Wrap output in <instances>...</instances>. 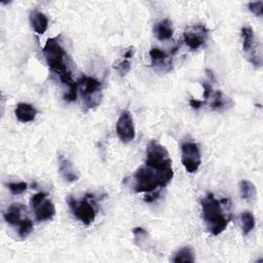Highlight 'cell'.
Wrapping results in <instances>:
<instances>
[{"mask_svg":"<svg viewBox=\"0 0 263 263\" xmlns=\"http://www.w3.org/2000/svg\"><path fill=\"white\" fill-rule=\"evenodd\" d=\"M174 177V172L163 173L148 166L140 167L133 176V189L135 192H152L159 187L167 186Z\"/></svg>","mask_w":263,"mask_h":263,"instance_id":"6da1fadb","label":"cell"},{"mask_svg":"<svg viewBox=\"0 0 263 263\" xmlns=\"http://www.w3.org/2000/svg\"><path fill=\"white\" fill-rule=\"evenodd\" d=\"M202 213L209 233L218 236L225 231L229 219L225 217L221 203L213 194H208L202 200Z\"/></svg>","mask_w":263,"mask_h":263,"instance_id":"7a4b0ae2","label":"cell"},{"mask_svg":"<svg viewBox=\"0 0 263 263\" xmlns=\"http://www.w3.org/2000/svg\"><path fill=\"white\" fill-rule=\"evenodd\" d=\"M43 55L46 60L47 66L51 71L56 72L60 80L64 84H71L73 82L72 74L69 71L65 64L66 51L60 44L57 38H48L43 47Z\"/></svg>","mask_w":263,"mask_h":263,"instance_id":"3957f363","label":"cell"},{"mask_svg":"<svg viewBox=\"0 0 263 263\" xmlns=\"http://www.w3.org/2000/svg\"><path fill=\"white\" fill-rule=\"evenodd\" d=\"M145 165L163 173L174 172L169 151L155 140H152L147 145Z\"/></svg>","mask_w":263,"mask_h":263,"instance_id":"277c9868","label":"cell"},{"mask_svg":"<svg viewBox=\"0 0 263 263\" xmlns=\"http://www.w3.org/2000/svg\"><path fill=\"white\" fill-rule=\"evenodd\" d=\"M78 83V91L80 92L84 106L87 109L98 107L102 102V83L94 77L82 75Z\"/></svg>","mask_w":263,"mask_h":263,"instance_id":"5b68a950","label":"cell"},{"mask_svg":"<svg viewBox=\"0 0 263 263\" xmlns=\"http://www.w3.org/2000/svg\"><path fill=\"white\" fill-rule=\"evenodd\" d=\"M243 49L248 61L255 67L262 66V50L259 41L254 35V31L250 26L242 28Z\"/></svg>","mask_w":263,"mask_h":263,"instance_id":"8992f818","label":"cell"},{"mask_svg":"<svg viewBox=\"0 0 263 263\" xmlns=\"http://www.w3.org/2000/svg\"><path fill=\"white\" fill-rule=\"evenodd\" d=\"M181 162L185 170L190 174L197 173L202 164L199 146L195 142H184L181 145Z\"/></svg>","mask_w":263,"mask_h":263,"instance_id":"52a82bcc","label":"cell"},{"mask_svg":"<svg viewBox=\"0 0 263 263\" xmlns=\"http://www.w3.org/2000/svg\"><path fill=\"white\" fill-rule=\"evenodd\" d=\"M68 205L71 209L73 215L84 225H91L95 221L96 210L86 199L77 201L73 198H69Z\"/></svg>","mask_w":263,"mask_h":263,"instance_id":"ba28073f","label":"cell"},{"mask_svg":"<svg viewBox=\"0 0 263 263\" xmlns=\"http://www.w3.org/2000/svg\"><path fill=\"white\" fill-rule=\"evenodd\" d=\"M209 30L203 24L188 27L184 31V41L191 49H198L204 45L208 39Z\"/></svg>","mask_w":263,"mask_h":263,"instance_id":"9c48e42d","label":"cell"},{"mask_svg":"<svg viewBox=\"0 0 263 263\" xmlns=\"http://www.w3.org/2000/svg\"><path fill=\"white\" fill-rule=\"evenodd\" d=\"M116 133L121 142L129 143L135 139L136 132L132 114L126 110L122 112L116 122Z\"/></svg>","mask_w":263,"mask_h":263,"instance_id":"30bf717a","label":"cell"},{"mask_svg":"<svg viewBox=\"0 0 263 263\" xmlns=\"http://www.w3.org/2000/svg\"><path fill=\"white\" fill-rule=\"evenodd\" d=\"M14 113L17 120L24 122V124H27V122L33 121L35 119L37 114V110L35 109V107L32 106L31 104L20 103L16 105Z\"/></svg>","mask_w":263,"mask_h":263,"instance_id":"8fae6325","label":"cell"},{"mask_svg":"<svg viewBox=\"0 0 263 263\" xmlns=\"http://www.w3.org/2000/svg\"><path fill=\"white\" fill-rule=\"evenodd\" d=\"M30 24L33 30L38 34H44L48 27V20L44 13L34 9L29 14Z\"/></svg>","mask_w":263,"mask_h":263,"instance_id":"7c38bea8","label":"cell"},{"mask_svg":"<svg viewBox=\"0 0 263 263\" xmlns=\"http://www.w3.org/2000/svg\"><path fill=\"white\" fill-rule=\"evenodd\" d=\"M56 214L55 205L50 201H44L37 208H35V217L38 222L51 220Z\"/></svg>","mask_w":263,"mask_h":263,"instance_id":"4fadbf2b","label":"cell"},{"mask_svg":"<svg viewBox=\"0 0 263 263\" xmlns=\"http://www.w3.org/2000/svg\"><path fill=\"white\" fill-rule=\"evenodd\" d=\"M59 171L62 175V177L64 178V180L69 183L77 181L80 177L79 172L75 169V167L71 163L66 159H60Z\"/></svg>","mask_w":263,"mask_h":263,"instance_id":"5bb4252c","label":"cell"},{"mask_svg":"<svg viewBox=\"0 0 263 263\" xmlns=\"http://www.w3.org/2000/svg\"><path fill=\"white\" fill-rule=\"evenodd\" d=\"M154 36L159 40H168L173 36L174 29L169 19H165L162 22L157 23L153 28Z\"/></svg>","mask_w":263,"mask_h":263,"instance_id":"9a60e30c","label":"cell"},{"mask_svg":"<svg viewBox=\"0 0 263 263\" xmlns=\"http://www.w3.org/2000/svg\"><path fill=\"white\" fill-rule=\"evenodd\" d=\"M24 207L19 204H13L11 205L7 210L6 212L3 214L4 220L10 224V225H19L21 220V215H22V210Z\"/></svg>","mask_w":263,"mask_h":263,"instance_id":"2e32d148","label":"cell"},{"mask_svg":"<svg viewBox=\"0 0 263 263\" xmlns=\"http://www.w3.org/2000/svg\"><path fill=\"white\" fill-rule=\"evenodd\" d=\"M172 262L181 263V262H196V254L195 250L192 249L190 246L183 247L179 249L176 253H175L172 258Z\"/></svg>","mask_w":263,"mask_h":263,"instance_id":"e0dca14e","label":"cell"},{"mask_svg":"<svg viewBox=\"0 0 263 263\" xmlns=\"http://www.w3.org/2000/svg\"><path fill=\"white\" fill-rule=\"evenodd\" d=\"M150 57H151V63L153 67H161L165 68L166 66H171V60L168 57L165 51H163L160 48H152L150 50Z\"/></svg>","mask_w":263,"mask_h":263,"instance_id":"ac0fdd59","label":"cell"},{"mask_svg":"<svg viewBox=\"0 0 263 263\" xmlns=\"http://www.w3.org/2000/svg\"><path fill=\"white\" fill-rule=\"evenodd\" d=\"M241 195L242 198L247 201V202H252L256 199V187L255 185L249 181V180H242L241 184Z\"/></svg>","mask_w":263,"mask_h":263,"instance_id":"d6986e66","label":"cell"},{"mask_svg":"<svg viewBox=\"0 0 263 263\" xmlns=\"http://www.w3.org/2000/svg\"><path fill=\"white\" fill-rule=\"evenodd\" d=\"M242 230L244 236H248L255 227V218L251 212H243L242 216Z\"/></svg>","mask_w":263,"mask_h":263,"instance_id":"ffe728a7","label":"cell"},{"mask_svg":"<svg viewBox=\"0 0 263 263\" xmlns=\"http://www.w3.org/2000/svg\"><path fill=\"white\" fill-rule=\"evenodd\" d=\"M231 100L226 98L220 91H217L214 96V101L211 104V109L212 110H222L224 108H227L230 106Z\"/></svg>","mask_w":263,"mask_h":263,"instance_id":"44dd1931","label":"cell"},{"mask_svg":"<svg viewBox=\"0 0 263 263\" xmlns=\"http://www.w3.org/2000/svg\"><path fill=\"white\" fill-rule=\"evenodd\" d=\"M33 231V222L30 219H24L19 224V236L26 239Z\"/></svg>","mask_w":263,"mask_h":263,"instance_id":"7402d4cb","label":"cell"},{"mask_svg":"<svg viewBox=\"0 0 263 263\" xmlns=\"http://www.w3.org/2000/svg\"><path fill=\"white\" fill-rule=\"evenodd\" d=\"M133 235L135 237V243L139 247H141L143 243L148 239V233L142 227H136L133 230Z\"/></svg>","mask_w":263,"mask_h":263,"instance_id":"603a6c76","label":"cell"},{"mask_svg":"<svg viewBox=\"0 0 263 263\" xmlns=\"http://www.w3.org/2000/svg\"><path fill=\"white\" fill-rule=\"evenodd\" d=\"M69 90L68 93L64 96V99L69 102H73L77 98V92H78V83L77 81H73L71 84L68 85Z\"/></svg>","mask_w":263,"mask_h":263,"instance_id":"cb8c5ba5","label":"cell"},{"mask_svg":"<svg viewBox=\"0 0 263 263\" xmlns=\"http://www.w3.org/2000/svg\"><path fill=\"white\" fill-rule=\"evenodd\" d=\"M27 183L25 182H20V183H9L8 184V189L14 196H19L24 194L27 189Z\"/></svg>","mask_w":263,"mask_h":263,"instance_id":"d4e9b609","label":"cell"},{"mask_svg":"<svg viewBox=\"0 0 263 263\" xmlns=\"http://www.w3.org/2000/svg\"><path fill=\"white\" fill-rule=\"evenodd\" d=\"M114 68L117 69V71L119 72V74L121 76H125L130 71V69H131V62H130V60L124 58V60H122L121 62H119L118 64H116L114 66Z\"/></svg>","mask_w":263,"mask_h":263,"instance_id":"484cf974","label":"cell"},{"mask_svg":"<svg viewBox=\"0 0 263 263\" xmlns=\"http://www.w3.org/2000/svg\"><path fill=\"white\" fill-rule=\"evenodd\" d=\"M248 7L251 12H253L257 16H262L263 14V2L257 1V2H250L248 4Z\"/></svg>","mask_w":263,"mask_h":263,"instance_id":"4316f807","label":"cell"},{"mask_svg":"<svg viewBox=\"0 0 263 263\" xmlns=\"http://www.w3.org/2000/svg\"><path fill=\"white\" fill-rule=\"evenodd\" d=\"M45 198H46V194H44V192H38V194L34 195L32 198H31V206L32 208H37L41 203H43L45 201Z\"/></svg>","mask_w":263,"mask_h":263,"instance_id":"83f0119b","label":"cell"},{"mask_svg":"<svg viewBox=\"0 0 263 263\" xmlns=\"http://www.w3.org/2000/svg\"><path fill=\"white\" fill-rule=\"evenodd\" d=\"M203 87H204V99L207 100V99H209L210 95H211V93L213 91L212 85L208 82H203Z\"/></svg>","mask_w":263,"mask_h":263,"instance_id":"f1b7e54d","label":"cell"},{"mask_svg":"<svg viewBox=\"0 0 263 263\" xmlns=\"http://www.w3.org/2000/svg\"><path fill=\"white\" fill-rule=\"evenodd\" d=\"M189 104H190V106H191L192 108H194V109H200V108L203 106L204 101L197 100V99H190Z\"/></svg>","mask_w":263,"mask_h":263,"instance_id":"f546056e","label":"cell"},{"mask_svg":"<svg viewBox=\"0 0 263 263\" xmlns=\"http://www.w3.org/2000/svg\"><path fill=\"white\" fill-rule=\"evenodd\" d=\"M159 196H160V191H157V192H154V191L149 192V195L145 197L144 201L146 203H152L154 200H156L157 198H159Z\"/></svg>","mask_w":263,"mask_h":263,"instance_id":"4dcf8cb0","label":"cell"}]
</instances>
